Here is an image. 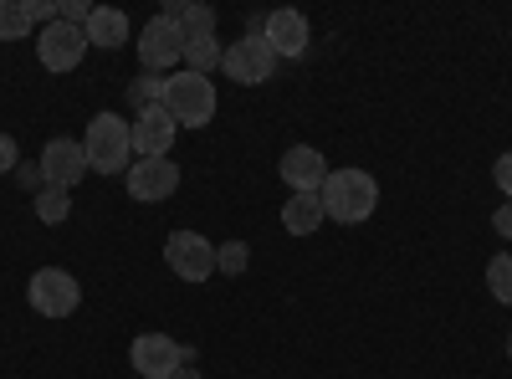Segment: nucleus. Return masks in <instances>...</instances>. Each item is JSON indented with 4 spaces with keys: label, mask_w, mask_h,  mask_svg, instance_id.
Returning a JSON list of instances; mask_svg holds the SVG:
<instances>
[{
    "label": "nucleus",
    "mask_w": 512,
    "mask_h": 379,
    "mask_svg": "<svg viewBox=\"0 0 512 379\" xmlns=\"http://www.w3.org/2000/svg\"><path fill=\"white\" fill-rule=\"evenodd\" d=\"M318 200H323V216L328 221L359 226V221L374 216V205H379V180L369 170H328Z\"/></svg>",
    "instance_id": "nucleus-1"
},
{
    "label": "nucleus",
    "mask_w": 512,
    "mask_h": 379,
    "mask_svg": "<svg viewBox=\"0 0 512 379\" xmlns=\"http://www.w3.org/2000/svg\"><path fill=\"white\" fill-rule=\"evenodd\" d=\"M88 149V170L93 175H128V159H134V123H123L118 113H98L82 134Z\"/></svg>",
    "instance_id": "nucleus-2"
},
{
    "label": "nucleus",
    "mask_w": 512,
    "mask_h": 379,
    "mask_svg": "<svg viewBox=\"0 0 512 379\" xmlns=\"http://www.w3.org/2000/svg\"><path fill=\"white\" fill-rule=\"evenodd\" d=\"M164 108L175 113L180 129H205L210 118H216V82L200 77V72H175L169 77V93H164Z\"/></svg>",
    "instance_id": "nucleus-3"
},
{
    "label": "nucleus",
    "mask_w": 512,
    "mask_h": 379,
    "mask_svg": "<svg viewBox=\"0 0 512 379\" xmlns=\"http://www.w3.org/2000/svg\"><path fill=\"white\" fill-rule=\"evenodd\" d=\"M26 303L41 313V318H72L77 303H82V287L67 267H36L31 282H26Z\"/></svg>",
    "instance_id": "nucleus-4"
},
{
    "label": "nucleus",
    "mask_w": 512,
    "mask_h": 379,
    "mask_svg": "<svg viewBox=\"0 0 512 379\" xmlns=\"http://www.w3.org/2000/svg\"><path fill=\"white\" fill-rule=\"evenodd\" d=\"M164 262L180 282H210L216 277V241H205L200 231H169Z\"/></svg>",
    "instance_id": "nucleus-5"
},
{
    "label": "nucleus",
    "mask_w": 512,
    "mask_h": 379,
    "mask_svg": "<svg viewBox=\"0 0 512 379\" xmlns=\"http://www.w3.org/2000/svg\"><path fill=\"white\" fill-rule=\"evenodd\" d=\"M221 72H226L231 82H246V88H256V82H272V72H277V52L267 47V36H262V31H246L241 41H231V47H226Z\"/></svg>",
    "instance_id": "nucleus-6"
},
{
    "label": "nucleus",
    "mask_w": 512,
    "mask_h": 379,
    "mask_svg": "<svg viewBox=\"0 0 512 379\" xmlns=\"http://www.w3.org/2000/svg\"><path fill=\"white\" fill-rule=\"evenodd\" d=\"M128 364L144 379H175L185 369V349L169 339V333H139L134 349H128Z\"/></svg>",
    "instance_id": "nucleus-7"
},
{
    "label": "nucleus",
    "mask_w": 512,
    "mask_h": 379,
    "mask_svg": "<svg viewBox=\"0 0 512 379\" xmlns=\"http://www.w3.org/2000/svg\"><path fill=\"white\" fill-rule=\"evenodd\" d=\"M82 52H88V36H82V26H67V21H52L41 26L36 36V62L47 72H72L82 62Z\"/></svg>",
    "instance_id": "nucleus-8"
},
{
    "label": "nucleus",
    "mask_w": 512,
    "mask_h": 379,
    "mask_svg": "<svg viewBox=\"0 0 512 379\" xmlns=\"http://www.w3.org/2000/svg\"><path fill=\"white\" fill-rule=\"evenodd\" d=\"M128 195H134L139 205H159L180 190V164L175 159H139V164H128Z\"/></svg>",
    "instance_id": "nucleus-9"
},
{
    "label": "nucleus",
    "mask_w": 512,
    "mask_h": 379,
    "mask_svg": "<svg viewBox=\"0 0 512 379\" xmlns=\"http://www.w3.org/2000/svg\"><path fill=\"white\" fill-rule=\"evenodd\" d=\"M185 57V36H180V26L169 21V16H154L144 31H139V62L149 67V72H164V67H175Z\"/></svg>",
    "instance_id": "nucleus-10"
},
{
    "label": "nucleus",
    "mask_w": 512,
    "mask_h": 379,
    "mask_svg": "<svg viewBox=\"0 0 512 379\" xmlns=\"http://www.w3.org/2000/svg\"><path fill=\"white\" fill-rule=\"evenodd\" d=\"M82 175H88V149H82V139H52L41 149V180L47 185L72 190Z\"/></svg>",
    "instance_id": "nucleus-11"
},
{
    "label": "nucleus",
    "mask_w": 512,
    "mask_h": 379,
    "mask_svg": "<svg viewBox=\"0 0 512 379\" xmlns=\"http://www.w3.org/2000/svg\"><path fill=\"white\" fill-rule=\"evenodd\" d=\"M277 170H282V180H287L292 195H318L323 180H328V159H323V149H313V144H292V149L282 154Z\"/></svg>",
    "instance_id": "nucleus-12"
},
{
    "label": "nucleus",
    "mask_w": 512,
    "mask_h": 379,
    "mask_svg": "<svg viewBox=\"0 0 512 379\" xmlns=\"http://www.w3.org/2000/svg\"><path fill=\"white\" fill-rule=\"evenodd\" d=\"M175 113L169 108H144L134 113V154L139 159H169V144H175Z\"/></svg>",
    "instance_id": "nucleus-13"
},
{
    "label": "nucleus",
    "mask_w": 512,
    "mask_h": 379,
    "mask_svg": "<svg viewBox=\"0 0 512 379\" xmlns=\"http://www.w3.org/2000/svg\"><path fill=\"white\" fill-rule=\"evenodd\" d=\"M262 36H267V47L277 52V62H282V57H303L308 41H313L303 11H272V16L262 21Z\"/></svg>",
    "instance_id": "nucleus-14"
},
{
    "label": "nucleus",
    "mask_w": 512,
    "mask_h": 379,
    "mask_svg": "<svg viewBox=\"0 0 512 379\" xmlns=\"http://www.w3.org/2000/svg\"><path fill=\"white\" fill-rule=\"evenodd\" d=\"M82 36H88V47H103V52H118L128 41V16L118 6H93L88 26H82Z\"/></svg>",
    "instance_id": "nucleus-15"
},
{
    "label": "nucleus",
    "mask_w": 512,
    "mask_h": 379,
    "mask_svg": "<svg viewBox=\"0 0 512 379\" xmlns=\"http://www.w3.org/2000/svg\"><path fill=\"white\" fill-rule=\"evenodd\" d=\"M323 221H328V216H323V200H318V195H287V205H282V231L313 236Z\"/></svg>",
    "instance_id": "nucleus-16"
},
{
    "label": "nucleus",
    "mask_w": 512,
    "mask_h": 379,
    "mask_svg": "<svg viewBox=\"0 0 512 379\" xmlns=\"http://www.w3.org/2000/svg\"><path fill=\"white\" fill-rule=\"evenodd\" d=\"M221 57H226V47H221V41L216 36H205V41H185V72H200V77H210V72H216L221 67Z\"/></svg>",
    "instance_id": "nucleus-17"
},
{
    "label": "nucleus",
    "mask_w": 512,
    "mask_h": 379,
    "mask_svg": "<svg viewBox=\"0 0 512 379\" xmlns=\"http://www.w3.org/2000/svg\"><path fill=\"white\" fill-rule=\"evenodd\" d=\"M164 93H169V77H159V72H144V77L128 82V103H134V113L164 108Z\"/></svg>",
    "instance_id": "nucleus-18"
},
{
    "label": "nucleus",
    "mask_w": 512,
    "mask_h": 379,
    "mask_svg": "<svg viewBox=\"0 0 512 379\" xmlns=\"http://www.w3.org/2000/svg\"><path fill=\"white\" fill-rule=\"evenodd\" d=\"M67 216H72V195L57 190V185H41L36 190V221L41 226H62Z\"/></svg>",
    "instance_id": "nucleus-19"
},
{
    "label": "nucleus",
    "mask_w": 512,
    "mask_h": 379,
    "mask_svg": "<svg viewBox=\"0 0 512 379\" xmlns=\"http://www.w3.org/2000/svg\"><path fill=\"white\" fill-rule=\"evenodd\" d=\"M31 16H26V0H0V41H21L31 36Z\"/></svg>",
    "instance_id": "nucleus-20"
},
{
    "label": "nucleus",
    "mask_w": 512,
    "mask_h": 379,
    "mask_svg": "<svg viewBox=\"0 0 512 379\" xmlns=\"http://www.w3.org/2000/svg\"><path fill=\"white\" fill-rule=\"evenodd\" d=\"M246 267H251L246 241H221V246H216V272H221V277H241Z\"/></svg>",
    "instance_id": "nucleus-21"
},
{
    "label": "nucleus",
    "mask_w": 512,
    "mask_h": 379,
    "mask_svg": "<svg viewBox=\"0 0 512 379\" xmlns=\"http://www.w3.org/2000/svg\"><path fill=\"white\" fill-rule=\"evenodd\" d=\"M487 287L502 308H512V257H492L487 262Z\"/></svg>",
    "instance_id": "nucleus-22"
},
{
    "label": "nucleus",
    "mask_w": 512,
    "mask_h": 379,
    "mask_svg": "<svg viewBox=\"0 0 512 379\" xmlns=\"http://www.w3.org/2000/svg\"><path fill=\"white\" fill-rule=\"evenodd\" d=\"M57 11H62V0H26V16H31V21H41V26H52V21H57Z\"/></svg>",
    "instance_id": "nucleus-23"
},
{
    "label": "nucleus",
    "mask_w": 512,
    "mask_h": 379,
    "mask_svg": "<svg viewBox=\"0 0 512 379\" xmlns=\"http://www.w3.org/2000/svg\"><path fill=\"white\" fill-rule=\"evenodd\" d=\"M492 180H497V190H502V195L512 200V149H507V154H502V159L492 164Z\"/></svg>",
    "instance_id": "nucleus-24"
},
{
    "label": "nucleus",
    "mask_w": 512,
    "mask_h": 379,
    "mask_svg": "<svg viewBox=\"0 0 512 379\" xmlns=\"http://www.w3.org/2000/svg\"><path fill=\"white\" fill-rule=\"evenodd\" d=\"M16 164H21V149H16V139H11V134H0V175H6V170H16Z\"/></svg>",
    "instance_id": "nucleus-25"
},
{
    "label": "nucleus",
    "mask_w": 512,
    "mask_h": 379,
    "mask_svg": "<svg viewBox=\"0 0 512 379\" xmlns=\"http://www.w3.org/2000/svg\"><path fill=\"white\" fill-rule=\"evenodd\" d=\"M492 226H497V236H507V241H512V200H507V205H497Z\"/></svg>",
    "instance_id": "nucleus-26"
},
{
    "label": "nucleus",
    "mask_w": 512,
    "mask_h": 379,
    "mask_svg": "<svg viewBox=\"0 0 512 379\" xmlns=\"http://www.w3.org/2000/svg\"><path fill=\"white\" fill-rule=\"evenodd\" d=\"M175 379H205V374H200V369H180Z\"/></svg>",
    "instance_id": "nucleus-27"
},
{
    "label": "nucleus",
    "mask_w": 512,
    "mask_h": 379,
    "mask_svg": "<svg viewBox=\"0 0 512 379\" xmlns=\"http://www.w3.org/2000/svg\"><path fill=\"white\" fill-rule=\"evenodd\" d=\"M507 359H512V333H507Z\"/></svg>",
    "instance_id": "nucleus-28"
}]
</instances>
